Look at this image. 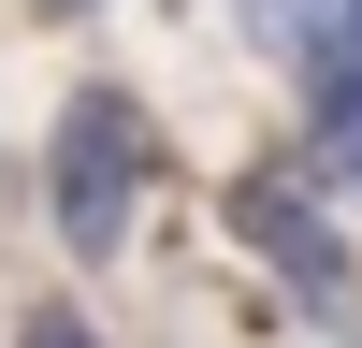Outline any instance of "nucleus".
Masks as SVG:
<instances>
[{
	"mask_svg": "<svg viewBox=\"0 0 362 348\" xmlns=\"http://www.w3.org/2000/svg\"><path fill=\"white\" fill-rule=\"evenodd\" d=\"M232 247L290 290V319H319V334L362 319V261H348V218L319 203V160H305V174H290V160L232 174Z\"/></svg>",
	"mask_w": 362,
	"mask_h": 348,
	"instance_id": "2",
	"label": "nucleus"
},
{
	"mask_svg": "<svg viewBox=\"0 0 362 348\" xmlns=\"http://www.w3.org/2000/svg\"><path fill=\"white\" fill-rule=\"evenodd\" d=\"M145 189H160V131H145L131 87L87 73L73 102H58V131H44V232L73 261H116L145 232Z\"/></svg>",
	"mask_w": 362,
	"mask_h": 348,
	"instance_id": "1",
	"label": "nucleus"
},
{
	"mask_svg": "<svg viewBox=\"0 0 362 348\" xmlns=\"http://www.w3.org/2000/svg\"><path fill=\"white\" fill-rule=\"evenodd\" d=\"M305 160H319V189H348V203H362V58L305 73Z\"/></svg>",
	"mask_w": 362,
	"mask_h": 348,
	"instance_id": "4",
	"label": "nucleus"
},
{
	"mask_svg": "<svg viewBox=\"0 0 362 348\" xmlns=\"http://www.w3.org/2000/svg\"><path fill=\"white\" fill-rule=\"evenodd\" d=\"M44 15H87V0H44Z\"/></svg>",
	"mask_w": 362,
	"mask_h": 348,
	"instance_id": "6",
	"label": "nucleus"
},
{
	"mask_svg": "<svg viewBox=\"0 0 362 348\" xmlns=\"http://www.w3.org/2000/svg\"><path fill=\"white\" fill-rule=\"evenodd\" d=\"M232 15H247V44L276 58L290 87L334 73V58H362V0H232Z\"/></svg>",
	"mask_w": 362,
	"mask_h": 348,
	"instance_id": "3",
	"label": "nucleus"
},
{
	"mask_svg": "<svg viewBox=\"0 0 362 348\" xmlns=\"http://www.w3.org/2000/svg\"><path fill=\"white\" fill-rule=\"evenodd\" d=\"M15 348H116V334H102L87 305H29V319H15Z\"/></svg>",
	"mask_w": 362,
	"mask_h": 348,
	"instance_id": "5",
	"label": "nucleus"
}]
</instances>
